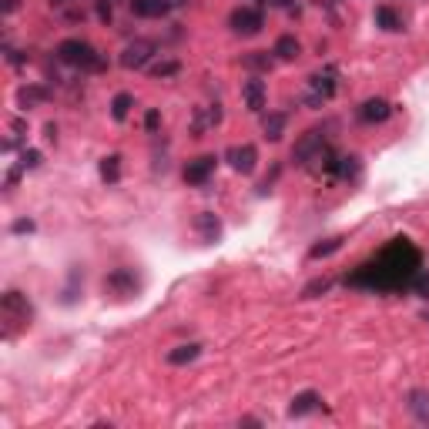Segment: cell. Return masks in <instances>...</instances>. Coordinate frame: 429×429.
Here are the masks:
<instances>
[{
  "instance_id": "obj_25",
  "label": "cell",
  "mask_w": 429,
  "mask_h": 429,
  "mask_svg": "<svg viewBox=\"0 0 429 429\" xmlns=\"http://www.w3.org/2000/svg\"><path fill=\"white\" fill-rule=\"evenodd\" d=\"M242 61H245V67H252V71H272L275 57H272V54H265V50H252V54H245Z\"/></svg>"
},
{
  "instance_id": "obj_28",
  "label": "cell",
  "mask_w": 429,
  "mask_h": 429,
  "mask_svg": "<svg viewBox=\"0 0 429 429\" xmlns=\"http://www.w3.org/2000/svg\"><path fill=\"white\" fill-rule=\"evenodd\" d=\"M329 285H332L329 278H315V282H308L306 289H302V299H315L319 292H329Z\"/></svg>"
},
{
  "instance_id": "obj_10",
  "label": "cell",
  "mask_w": 429,
  "mask_h": 429,
  "mask_svg": "<svg viewBox=\"0 0 429 429\" xmlns=\"http://www.w3.org/2000/svg\"><path fill=\"white\" fill-rule=\"evenodd\" d=\"M389 114H393V104H389L386 97H369V101H362L359 111H355V118L362 124H383Z\"/></svg>"
},
{
  "instance_id": "obj_11",
  "label": "cell",
  "mask_w": 429,
  "mask_h": 429,
  "mask_svg": "<svg viewBox=\"0 0 429 429\" xmlns=\"http://www.w3.org/2000/svg\"><path fill=\"white\" fill-rule=\"evenodd\" d=\"M336 77H339V71L336 67H322V71H315V74L308 77V88H312V94L319 97V101H329L332 94H336Z\"/></svg>"
},
{
  "instance_id": "obj_22",
  "label": "cell",
  "mask_w": 429,
  "mask_h": 429,
  "mask_svg": "<svg viewBox=\"0 0 429 429\" xmlns=\"http://www.w3.org/2000/svg\"><path fill=\"white\" fill-rule=\"evenodd\" d=\"M20 104L24 107H34V104H44L47 97H50V91L47 88H41V84H31V88H20Z\"/></svg>"
},
{
  "instance_id": "obj_33",
  "label": "cell",
  "mask_w": 429,
  "mask_h": 429,
  "mask_svg": "<svg viewBox=\"0 0 429 429\" xmlns=\"http://www.w3.org/2000/svg\"><path fill=\"white\" fill-rule=\"evenodd\" d=\"M14 231H34V222L27 218V222H14Z\"/></svg>"
},
{
  "instance_id": "obj_6",
  "label": "cell",
  "mask_w": 429,
  "mask_h": 429,
  "mask_svg": "<svg viewBox=\"0 0 429 429\" xmlns=\"http://www.w3.org/2000/svg\"><path fill=\"white\" fill-rule=\"evenodd\" d=\"M154 50H158V44L154 41H144V37H138L135 44L124 47L121 54V67H128V71H141V67H148L154 57Z\"/></svg>"
},
{
  "instance_id": "obj_31",
  "label": "cell",
  "mask_w": 429,
  "mask_h": 429,
  "mask_svg": "<svg viewBox=\"0 0 429 429\" xmlns=\"http://www.w3.org/2000/svg\"><path fill=\"white\" fill-rule=\"evenodd\" d=\"M158 124H161V114L151 107V111L144 114V128H148V131H158Z\"/></svg>"
},
{
  "instance_id": "obj_27",
  "label": "cell",
  "mask_w": 429,
  "mask_h": 429,
  "mask_svg": "<svg viewBox=\"0 0 429 429\" xmlns=\"http://www.w3.org/2000/svg\"><path fill=\"white\" fill-rule=\"evenodd\" d=\"M148 71H151L154 77H171V74H178V71H182V64H178L175 57H171V61H158V64H151Z\"/></svg>"
},
{
  "instance_id": "obj_9",
  "label": "cell",
  "mask_w": 429,
  "mask_h": 429,
  "mask_svg": "<svg viewBox=\"0 0 429 429\" xmlns=\"http://www.w3.org/2000/svg\"><path fill=\"white\" fill-rule=\"evenodd\" d=\"M225 158H229V165L238 171V175H252L255 165H259V151H255V144H235V148L225 151Z\"/></svg>"
},
{
  "instance_id": "obj_23",
  "label": "cell",
  "mask_w": 429,
  "mask_h": 429,
  "mask_svg": "<svg viewBox=\"0 0 429 429\" xmlns=\"http://www.w3.org/2000/svg\"><path fill=\"white\" fill-rule=\"evenodd\" d=\"M131 107H135V97L128 91L114 94V101H111V118H114V121H124V118L131 114Z\"/></svg>"
},
{
  "instance_id": "obj_29",
  "label": "cell",
  "mask_w": 429,
  "mask_h": 429,
  "mask_svg": "<svg viewBox=\"0 0 429 429\" xmlns=\"http://www.w3.org/2000/svg\"><path fill=\"white\" fill-rule=\"evenodd\" d=\"M409 292H416L419 299H429V272H426V268L413 278V289H409Z\"/></svg>"
},
{
  "instance_id": "obj_18",
  "label": "cell",
  "mask_w": 429,
  "mask_h": 429,
  "mask_svg": "<svg viewBox=\"0 0 429 429\" xmlns=\"http://www.w3.org/2000/svg\"><path fill=\"white\" fill-rule=\"evenodd\" d=\"M272 54H275V61H295V57L302 54V44H299L292 34H282L275 41V47H272Z\"/></svg>"
},
{
  "instance_id": "obj_8",
  "label": "cell",
  "mask_w": 429,
  "mask_h": 429,
  "mask_svg": "<svg viewBox=\"0 0 429 429\" xmlns=\"http://www.w3.org/2000/svg\"><path fill=\"white\" fill-rule=\"evenodd\" d=\"M138 285L141 282H138V275H135V268H114V272L104 278L107 295H135Z\"/></svg>"
},
{
  "instance_id": "obj_16",
  "label": "cell",
  "mask_w": 429,
  "mask_h": 429,
  "mask_svg": "<svg viewBox=\"0 0 429 429\" xmlns=\"http://www.w3.org/2000/svg\"><path fill=\"white\" fill-rule=\"evenodd\" d=\"M319 406H322V396L319 393H312V389H306V393H299V396L292 399L289 416H308V413H315Z\"/></svg>"
},
{
  "instance_id": "obj_30",
  "label": "cell",
  "mask_w": 429,
  "mask_h": 429,
  "mask_svg": "<svg viewBox=\"0 0 429 429\" xmlns=\"http://www.w3.org/2000/svg\"><path fill=\"white\" fill-rule=\"evenodd\" d=\"M37 165H41V151H34V148H31V151L20 154V168H24V171H27V168H37Z\"/></svg>"
},
{
  "instance_id": "obj_1",
  "label": "cell",
  "mask_w": 429,
  "mask_h": 429,
  "mask_svg": "<svg viewBox=\"0 0 429 429\" xmlns=\"http://www.w3.org/2000/svg\"><path fill=\"white\" fill-rule=\"evenodd\" d=\"M419 272H423V252L406 235H399L372 259L362 261L353 275H346V285L362 292H409Z\"/></svg>"
},
{
  "instance_id": "obj_34",
  "label": "cell",
  "mask_w": 429,
  "mask_h": 429,
  "mask_svg": "<svg viewBox=\"0 0 429 429\" xmlns=\"http://www.w3.org/2000/svg\"><path fill=\"white\" fill-rule=\"evenodd\" d=\"M171 7H184V4H188V0H168Z\"/></svg>"
},
{
  "instance_id": "obj_3",
  "label": "cell",
  "mask_w": 429,
  "mask_h": 429,
  "mask_svg": "<svg viewBox=\"0 0 429 429\" xmlns=\"http://www.w3.org/2000/svg\"><path fill=\"white\" fill-rule=\"evenodd\" d=\"M0 315H4V332H7V339H11V336H17L20 329L31 325L34 308H31V302H27L24 292L11 289V292L0 295Z\"/></svg>"
},
{
  "instance_id": "obj_13",
  "label": "cell",
  "mask_w": 429,
  "mask_h": 429,
  "mask_svg": "<svg viewBox=\"0 0 429 429\" xmlns=\"http://www.w3.org/2000/svg\"><path fill=\"white\" fill-rule=\"evenodd\" d=\"M359 171H362V161H359L355 154H339L336 168H332V178H339V182H355Z\"/></svg>"
},
{
  "instance_id": "obj_4",
  "label": "cell",
  "mask_w": 429,
  "mask_h": 429,
  "mask_svg": "<svg viewBox=\"0 0 429 429\" xmlns=\"http://www.w3.org/2000/svg\"><path fill=\"white\" fill-rule=\"evenodd\" d=\"M329 148V141H325V131L322 128H312V131H306L302 138H299V144L292 148V161L295 165H306V168H312V161H319V154Z\"/></svg>"
},
{
  "instance_id": "obj_15",
  "label": "cell",
  "mask_w": 429,
  "mask_h": 429,
  "mask_svg": "<svg viewBox=\"0 0 429 429\" xmlns=\"http://www.w3.org/2000/svg\"><path fill=\"white\" fill-rule=\"evenodd\" d=\"M131 4V11L138 17H151V20H158V17H165L171 11L168 0H128Z\"/></svg>"
},
{
  "instance_id": "obj_14",
  "label": "cell",
  "mask_w": 429,
  "mask_h": 429,
  "mask_svg": "<svg viewBox=\"0 0 429 429\" xmlns=\"http://www.w3.org/2000/svg\"><path fill=\"white\" fill-rule=\"evenodd\" d=\"M409 413H413L416 423H423V426H429V389H413L409 393Z\"/></svg>"
},
{
  "instance_id": "obj_26",
  "label": "cell",
  "mask_w": 429,
  "mask_h": 429,
  "mask_svg": "<svg viewBox=\"0 0 429 429\" xmlns=\"http://www.w3.org/2000/svg\"><path fill=\"white\" fill-rule=\"evenodd\" d=\"M339 248H342V238H329V242H322V245H312L308 259H325V255H332Z\"/></svg>"
},
{
  "instance_id": "obj_12",
  "label": "cell",
  "mask_w": 429,
  "mask_h": 429,
  "mask_svg": "<svg viewBox=\"0 0 429 429\" xmlns=\"http://www.w3.org/2000/svg\"><path fill=\"white\" fill-rule=\"evenodd\" d=\"M265 97H268V91H265V84H261L259 77H252V81L242 84V101H245L248 111H255V114H259L261 107H265Z\"/></svg>"
},
{
  "instance_id": "obj_36",
  "label": "cell",
  "mask_w": 429,
  "mask_h": 429,
  "mask_svg": "<svg viewBox=\"0 0 429 429\" xmlns=\"http://www.w3.org/2000/svg\"><path fill=\"white\" fill-rule=\"evenodd\" d=\"M50 4H54V7H61V4H67V0H50Z\"/></svg>"
},
{
  "instance_id": "obj_20",
  "label": "cell",
  "mask_w": 429,
  "mask_h": 429,
  "mask_svg": "<svg viewBox=\"0 0 429 429\" xmlns=\"http://www.w3.org/2000/svg\"><path fill=\"white\" fill-rule=\"evenodd\" d=\"M195 229H198V235L205 238V242H214V238L222 235V222H218L212 212H201L198 222H195Z\"/></svg>"
},
{
  "instance_id": "obj_17",
  "label": "cell",
  "mask_w": 429,
  "mask_h": 429,
  "mask_svg": "<svg viewBox=\"0 0 429 429\" xmlns=\"http://www.w3.org/2000/svg\"><path fill=\"white\" fill-rule=\"evenodd\" d=\"M376 27H383L389 34H399L402 31V17H399L396 7H389V4H379L376 7Z\"/></svg>"
},
{
  "instance_id": "obj_2",
  "label": "cell",
  "mask_w": 429,
  "mask_h": 429,
  "mask_svg": "<svg viewBox=\"0 0 429 429\" xmlns=\"http://www.w3.org/2000/svg\"><path fill=\"white\" fill-rule=\"evenodd\" d=\"M57 61L67 64V67H74V71H81V74H101V71H107L104 54L94 44L81 41V37H67V41L57 44Z\"/></svg>"
},
{
  "instance_id": "obj_7",
  "label": "cell",
  "mask_w": 429,
  "mask_h": 429,
  "mask_svg": "<svg viewBox=\"0 0 429 429\" xmlns=\"http://www.w3.org/2000/svg\"><path fill=\"white\" fill-rule=\"evenodd\" d=\"M214 168H218V158L214 154H201V158H195V161H188L184 165V182L191 184V188H201V184H208L212 182V175Z\"/></svg>"
},
{
  "instance_id": "obj_21",
  "label": "cell",
  "mask_w": 429,
  "mask_h": 429,
  "mask_svg": "<svg viewBox=\"0 0 429 429\" xmlns=\"http://www.w3.org/2000/svg\"><path fill=\"white\" fill-rule=\"evenodd\" d=\"M198 355H201V346H198V342H188V346L171 349L168 362H171V366H184V362H191V359H198Z\"/></svg>"
},
{
  "instance_id": "obj_24",
  "label": "cell",
  "mask_w": 429,
  "mask_h": 429,
  "mask_svg": "<svg viewBox=\"0 0 429 429\" xmlns=\"http://www.w3.org/2000/svg\"><path fill=\"white\" fill-rule=\"evenodd\" d=\"M101 178L107 184H118V178H121V158L118 154H107L104 161H101Z\"/></svg>"
},
{
  "instance_id": "obj_32",
  "label": "cell",
  "mask_w": 429,
  "mask_h": 429,
  "mask_svg": "<svg viewBox=\"0 0 429 429\" xmlns=\"http://www.w3.org/2000/svg\"><path fill=\"white\" fill-rule=\"evenodd\" d=\"M17 7H20V0H4V14H7V17L14 14Z\"/></svg>"
},
{
  "instance_id": "obj_5",
  "label": "cell",
  "mask_w": 429,
  "mask_h": 429,
  "mask_svg": "<svg viewBox=\"0 0 429 429\" xmlns=\"http://www.w3.org/2000/svg\"><path fill=\"white\" fill-rule=\"evenodd\" d=\"M229 27L242 37H255L265 27V11L261 7H235L229 17Z\"/></svg>"
},
{
  "instance_id": "obj_35",
  "label": "cell",
  "mask_w": 429,
  "mask_h": 429,
  "mask_svg": "<svg viewBox=\"0 0 429 429\" xmlns=\"http://www.w3.org/2000/svg\"><path fill=\"white\" fill-rule=\"evenodd\" d=\"M272 4H278V7H289V0H272Z\"/></svg>"
},
{
  "instance_id": "obj_19",
  "label": "cell",
  "mask_w": 429,
  "mask_h": 429,
  "mask_svg": "<svg viewBox=\"0 0 429 429\" xmlns=\"http://www.w3.org/2000/svg\"><path fill=\"white\" fill-rule=\"evenodd\" d=\"M285 124H289V114H285V111H272V114L265 118V124H261V128H265V138L278 141L285 135Z\"/></svg>"
}]
</instances>
